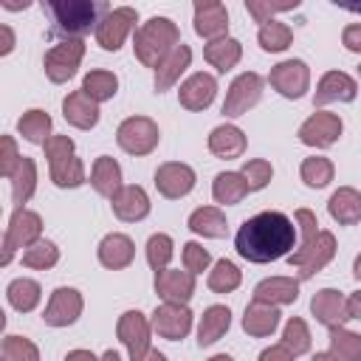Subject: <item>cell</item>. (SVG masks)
Masks as SVG:
<instances>
[{"label": "cell", "mask_w": 361, "mask_h": 361, "mask_svg": "<svg viewBox=\"0 0 361 361\" xmlns=\"http://www.w3.org/2000/svg\"><path fill=\"white\" fill-rule=\"evenodd\" d=\"M293 243H296V223L282 212H259L248 217L234 237L237 254L257 265L288 257L293 251Z\"/></svg>", "instance_id": "6da1fadb"}, {"label": "cell", "mask_w": 361, "mask_h": 361, "mask_svg": "<svg viewBox=\"0 0 361 361\" xmlns=\"http://www.w3.org/2000/svg\"><path fill=\"white\" fill-rule=\"evenodd\" d=\"M42 11L51 17L48 37H65V39H82L90 28L110 14L107 3L99 0H48L42 3Z\"/></svg>", "instance_id": "7a4b0ae2"}, {"label": "cell", "mask_w": 361, "mask_h": 361, "mask_svg": "<svg viewBox=\"0 0 361 361\" xmlns=\"http://www.w3.org/2000/svg\"><path fill=\"white\" fill-rule=\"evenodd\" d=\"M178 45H180V31L169 17H149L135 31V39H133L135 59L147 68H158L161 59Z\"/></svg>", "instance_id": "3957f363"}, {"label": "cell", "mask_w": 361, "mask_h": 361, "mask_svg": "<svg viewBox=\"0 0 361 361\" xmlns=\"http://www.w3.org/2000/svg\"><path fill=\"white\" fill-rule=\"evenodd\" d=\"M37 240H42V217L37 212L25 209V206L23 209H14V214H11L8 226H6V234H3V259L0 262L8 265L17 248L25 251Z\"/></svg>", "instance_id": "277c9868"}, {"label": "cell", "mask_w": 361, "mask_h": 361, "mask_svg": "<svg viewBox=\"0 0 361 361\" xmlns=\"http://www.w3.org/2000/svg\"><path fill=\"white\" fill-rule=\"evenodd\" d=\"M158 138H161L158 124L149 116H130L116 130L118 147L130 155H149L158 147Z\"/></svg>", "instance_id": "5b68a950"}, {"label": "cell", "mask_w": 361, "mask_h": 361, "mask_svg": "<svg viewBox=\"0 0 361 361\" xmlns=\"http://www.w3.org/2000/svg\"><path fill=\"white\" fill-rule=\"evenodd\" d=\"M333 257H336V237H333V231H319L310 245L296 248L293 254H288V262L299 271V282H302V279L316 276Z\"/></svg>", "instance_id": "8992f818"}, {"label": "cell", "mask_w": 361, "mask_h": 361, "mask_svg": "<svg viewBox=\"0 0 361 361\" xmlns=\"http://www.w3.org/2000/svg\"><path fill=\"white\" fill-rule=\"evenodd\" d=\"M82 56H85V42L82 39H62L59 45H54V48L45 51V59H42L45 76L51 82H56V85L68 82L79 71Z\"/></svg>", "instance_id": "52a82bcc"}, {"label": "cell", "mask_w": 361, "mask_h": 361, "mask_svg": "<svg viewBox=\"0 0 361 361\" xmlns=\"http://www.w3.org/2000/svg\"><path fill=\"white\" fill-rule=\"evenodd\" d=\"M149 333H152V324L147 322V316L141 310H127V313L118 316L116 336L127 347L130 361H138V358H144L152 350L149 347Z\"/></svg>", "instance_id": "ba28073f"}, {"label": "cell", "mask_w": 361, "mask_h": 361, "mask_svg": "<svg viewBox=\"0 0 361 361\" xmlns=\"http://www.w3.org/2000/svg\"><path fill=\"white\" fill-rule=\"evenodd\" d=\"M271 87L285 99H302L310 87V68L302 59H285L268 73Z\"/></svg>", "instance_id": "9c48e42d"}, {"label": "cell", "mask_w": 361, "mask_h": 361, "mask_svg": "<svg viewBox=\"0 0 361 361\" xmlns=\"http://www.w3.org/2000/svg\"><path fill=\"white\" fill-rule=\"evenodd\" d=\"M262 96V76L254 73V71H245L240 73L231 85H228V93L223 99V116L228 118H237L243 113H248Z\"/></svg>", "instance_id": "30bf717a"}, {"label": "cell", "mask_w": 361, "mask_h": 361, "mask_svg": "<svg viewBox=\"0 0 361 361\" xmlns=\"http://www.w3.org/2000/svg\"><path fill=\"white\" fill-rule=\"evenodd\" d=\"M135 23H138L135 8H130V6L110 8V14H104V20L96 25V42L104 51H118L124 45V39L130 37V31L135 28Z\"/></svg>", "instance_id": "8fae6325"}, {"label": "cell", "mask_w": 361, "mask_h": 361, "mask_svg": "<svg viewBox=\"0 0 361 361\" xmlns=\"http://www.w3.org/2000/svg\"><path fill=\"white\" fill-rule=\"evenodd\" d=\"M344 124L336 113H327V110H316L313 116H307L299 127V141L307 144V147H316V149H327L338 141Z\"/></svg>", "instance_id": "7c38bea8"}, {"label": "cell", "mask_w": 361, "mask_h": 361, "mask_svg": "<svg viewBox=\"0 0 361 361\" xmlns=\"http://www.w3.org/2000/svg\"><path fill=\"white\" fill-rule=\"evenodd\" d=\"M82 293L76 288H56L42 310V322L48 327H68L82 316Z\"/></svg>", "instance_id": "4fadbf2b"}, {"label": "cell", "mask_w": 361, "mask_h": 361, "mask_svg": "<svg viewBox=\"0 0 361 361\" xmlns=\"http://www.w3.org/2000/svg\"><path fill=\"white\" fill-rule=\"evenodd\" d=\"M149 324H152V330L161 338L178 341L183 336H189V330H192V310L186 305H169V302H164V305H158L152 310Z\"/></svg>", "instance_id": "5bb4252c"}, {"label": "cell", "mask_w": 361, "mask_h": 361, "mask_svg": "<svg viewBox=\"0 0 361 361\" xmlns=\"http://www.w3.org/2000/svg\"><path fill=\"white\" fill-rule=\"evenodd\" d=\"M195 180H197L195 169L189 164H180V161H166L155 169V189L169 200L189 195L195 189Z\"/></svg>", "instance_id": "9a60e30c"}, {"label": "cell", "mask_w": 361, "mask_h": 361, "mask_svg": "<svg viewBox=\"0 0 361 361\" xmlns=\"http://www.w3.org/2000/svg\"><path fill=\"white\" fill-rule=\"evenodd\" d=\"M310 313L316 316L319 324H324L327 330L333 327H344V322L350 319L347 310V296L336 288H322L319 293H313L310 299Z\"/></svg>", "instance_id": "2e32d148"}, {"label": "cell", "mask_w": 361, "mask_h": 361, "mask_svg": "<svg viewBox=\"0 0 361 361\" xmlns=\"http://www.w3.org/2000/svg\"><path fill=\"white\" fill-rule=\"evenodd\" d=\"M195 34L214 42L228 37V11L217 0H200L195 3Z\"/></svg>", "instance_id": "e0dca14e"}, {"label": "cell", "mask_w": 361, "mask_h": 361, "mask_svg": "<svg viewBox=\"0 0 361 361\" xmlns=\"http://www.w3.org/2000/svg\"><path fill=\"white\" fill-rule=\"evenodd\" d=\"M155 293L169 305H186L195 293V274L186 268H164L155 274Z\"/></svg>", "instance_id": "ac0fdd59"}, {"label": "cell", "mask_w": 361, "mask_h": 361, "mask_svg": "<svg viewBox=\"0 0 361 361\" xmlns=\"http://www.w3.org/2000/svg\"><path fill=\"white\" fill-rule=\"evenodd\" d=\"M358 96V85L353 76H347L344 71H327L319 85H316V96H313V104L316 107H324L330 102H353Z\"/></svg>", "instance_id": "d6986e66"}, {"label": "cell", "mask_w": 361, "mask_h": 361, "mask_svg": "<svg viewBox=\"0 0 361 361\" xmlns=\"http://www.w3.org/2000/svg\"><path fill=\"white\" fill-rule=\"evenodd\" d=\"M214 96H217V79L203 71L192 73L178 90V102L186 110H206L214 102Z\"/></svg>", "instance_id": "ffe728a7"}, {"label": "cell", "mask_w": 361, "mask_h": 361, "mask_svg": "<svg viewBox=\"0 0 361 361\" xmlns=\"http://www.w3.org/2000/svg\"><path fill=\"white\" fill-rule=\"evenodd\" d=\"M296 299H299V279L293 276H268L254 288V302L262 305L282 307V305H293Z\"/></svg>", "instance_id": "44dd1931"}, {"label": "cell", "mask_w": 361, "mask_h": 361, "mask_svg": "<svg viewBox=\"0 0 361 361\" xmlns=\"http://www.w3.org/2000/svg\"><path fill=\"white\" fill-rule=\"evenodd\" d=\"M62 116L68 124L79 130H90L99 124V102H93L85 90H73L62 99Z\"/></svg>", "instance_id": "7402d4cb"}, {"label": "cell", "mask_w": 361, "mask_h": 361, "mask_svg": "<svg viewBox=\"0 0 361 361\" xmlns=\"http://www.w3.org/2000/svg\"><path fill=\"white\" fill-rule=\"evenodd\" d=\"M110 206H113V214L124 223H138L149 214V197L138 183L121 186V192L110 200Z\"/></svg>", "instance_id": "603a6c76"}, {"label": "cell", "mask_w": 361, "mask_h": 361, "mask_svg": "<svg viewBox=\"0 0 361 361\" xmlns=\"http://www.w3.org/2000/svg\"><path fill=\"white\" fill-rule=\"evenodd\" d=\"M96 254H99V262H102L104 268H110V271H121V268H127V265L133 262V257H135V245H133V240H130L127 234L113 231V234L102 237Z\"/></svg>", "instance_id": "cb8c5ba5"}, {"label": "cell", "mask_w": 361, "mask_h": 361, "mask_svg": "<svg viewBox=\"0 0 361 361\" xmlns=\"http://www.w3.org/2000/svg\"><path fill=\"white\" fill-rule=\"evenodd\" d=\"M189 62H192V48L189 45H178V48H172L164 59H161V65L155 68V90L158 93H164V90H169L178 79H180V73L189 68Z\"/></svg>", "instance_id": "d4e9b609"}, {"label": "cell", "mask_w": 361, "mask_h": 361, "mask_svg": "<svg viewBox=\"0 0 361 361\" xmlns=\"http://www.w3.org/2000/svg\"><path fill=\"white\" fill-rule=\"evenodd\" d=\"M327 212L338 226H355L361 220V192L353 186H341L330 195Z\"/></svg>", "instance_id": "484cf974"}, {"label": "cell", "mask_w": 361, "mask_h": 361, "mask_svg": "<svg viewBox=\"0 0 361 361\" xmlns=\"http://www.w3.org/2000/svg\"><path fill=\"white\" fill-rule=\"evenodd\" d=\"M90 186H93L102 197H107V200H113V197L121 192V166L116 164V158H110V155H99V158L93 161V169H90Z\"/></svg>", "instance_id": "4316f807"}, {"label": "cell", "mask_w": 361, "mask_h": 361, "mask_svg": "<svg viewBox=\"0 0 361 361\" xmlns=\"http://www.w3.org/2000/svg\"><path fill=\"white\" fill-rule=\"evenodd\" d=\"M279 316H282L279 307L262 305V302H251L245 307V313H243V330L248 336H254V338H265V336H271L276 330Z\"/></svg>", "instance_id": "83f0119b"}, {"label": "cell", "mask_w": 361, "mask_h": 361, "mask_svg": "<svg viewBox=\"0 0 361 361\" xmlns=\"http://www.w3.org/2000/svg\"><path fill=\"white\" fill-rule=\"evenodd\" d=\"M209 149H212V155L226 158V161L240 158L245 152V135L234 124H220L209 133Z\"/></svg>", "instance_id": "f1b7e54d"}, {"label": "cell", "mask_w": 361, "mask_h": 361, "mask_svg": "<svg viewBox=\"0 0 361 361\" xmlns=\"http://www.w3.org/2000/svg\"><path fill=\"white\" fill-rule=\"evenodd\" d=\"M231 327V310L226 305H212L203 310L200 316V324H197V344L200 347H209L214 344L217 338L226 336V330Z\"/></svg>", "instance_id": "f546056e"}, {"label": "cell", "mask_w": 361, "mask_h": 361, "mask_svg": "<svg viewBox=\"0 0 361 361\" xmlns=\"http://www.w3.org/2000/svg\"><path fill=\"white\" fill-rule=\"evenodd\" d=\"M203 56H206V62H209L212 68H217L220 73H226V71H231V68L240 62L243 45H240V39H234V37H223V39L209 42V45L203 48Z\"/></svg>", "instance_id": "4dcf8cb0"}, {"label": "cell", "mask_w": 361, "mask_h": 361, "mask_svg": "<svg viewBox=\"0 0 361 361\" xmlns=\"http://www.w3.org/2000/svg\"><path fill=\"white\" fill-rule=\"evenodd\" d=\"M6 299H8V305H11L14 310L31 313V310L39 305V299H42V288H39V282H34V279H28V276H17V279H11L8 288H6Z\"/></svg>", "instance_id": "1f68e13d"}, {"label": "cell", "mask_w": 361, "mask_h": 361, "mask_svg": "<svg viewBox=\"0 0 361 361\" xmlns=\"http://www.w3.org/2000/svg\"><path fill=\"white\" fill-rule=\"evenodd\" d=\"M248 192H251V189H248V183H245V178H243L240 172H220V175L214 178V183H212V197H214L217 203H223V206L240 203Z\"/></svg>", "instance_id": "d6a6232c"}, {"label": "cell", "mask_w": 361, "mask_h": 361, "mask_svg": "<svg viewBox=\"0 0 361 361\" xmlns=\"http://www.w3.org/2000/svg\"><path fill=\"white\" fill-rule=\"evenodd\" d=\"M51 116L45 113V110H39V107H34V110H28V113H23L20 116V121H17V133L28 141V144H45L48 138H51Z\"/></svg>", "instance_id": "836d02e7"}, {"label": "cell", "mask_w": 361, "mask_h": 361, "mask_svg": "<svg viewBox=\"0 0 361 361\" xmlns=\"http://www.w3.org/2000/svg\"><path fill=\"white\" fill-rule=\"evenodd\" d=\"M189 228L200 237H223L226 234V214L217 206H200L189 214Z\"/></svg>", "instance_id": "e575fe53"}, {"label": "cell", "mask_w": 361, "mask_h": 361, "mask_svg": "<svg viewBox=\"0 0 361 361\" xmlns=\"http://www.w3.org/2000/svg\"><path fill=\"white\" fill-rule=\"evenodd\" d=\"M34 189H37V164L23 155V164L17 166V172L11 178V197H14L17 209H23V203L31 200Z\"/></svg>", "instance_id": "d590c367"}, {"label": "cell", "mask_w": 361, "mask_h": 361, "mask_svg": "<svg viewBox=\"0 0 361 361\" xmlns=\"http://www.w3.org/2000/svg\"><path fill=\"white\" fill-rule=\"evenodd\" d=\"M330 353L341 361H361V333H353L347 327L330 330Z\"/></svg>", "instance_id": "8d00e7d4"}, {"label": "cell", "mask_w": 361, "mask_h": 361, "mask_svg": "<svg viewBox=\"0 0 361 361\" xmlns=\"http://www.w3.org/2000/svg\"><path fill=\"white\" fill-rule=\"evenodd\" d=\"M257 39H259V48H262V51L279 54V51H285V48L293 42V31H290L285 23L271 20V23H265V25H259Z\"/></svg>", "instance_id": "74e56055"}, {"label": "cell", "mask_w": 361, "mask_h": 361, "mask_svg": "<svg viewBox=\"0 0 361 361\" xmlns=\"http://www.w3.org/2000/svg\"><path fill=\"white\" fill-rule=\"evenodd\" d=\"M82 90H85L93 102H107V99H113L116 90H118V79H116L113 71H90V73L85 76V82H82Z\"/></svg>", "instance_id": "f35d334b"}, {"label": "cell", "mask_w": 361, "mask_h": 361, "mask_svg": "<svg viewBox=\"0 0 361 361\" xmlns=\"http://www.w3.org/2000/svg\"><path fill=\"white\" fill-rule=\"evenodd\" d=\"M51 180L59 186V189H76L85 183V166L76 155L71 158H62L56 164H51Z\"/></svg>", "instance_id": "ab89813d"}, {"label": "cell", "mask_w": 361, "mask_h": 361, "mask_svg": "<svg viewBox=\"0 0 361 361\" xmlns=\"http://www.w3.org/2000/svg\"><path fill=\"white\" fill-rule=\"evenodd\" d=\"M333 164L330 158H322V155H313V158H305L302 166H299V175L305 180V186L310 189H324L330 180H333Z\"/></svg>", "instance_id": "60d3db41"}, {"label": "cell", "mask_w": 361, "mask_h": 361, "mask_svg": "<svg viewBox=\"0 0 361 361\" xmlns=\"http://www.w3.org/2000/svg\"><path fill=\"white\" fill-rule=\"evenodd\" d=\"M240 282H243V274L231 259H217L214 268L209 271V288L214 293H231L240 288Z\"/></svg>", "instance_id": "b9f144b4"}, {"label": "cell", "mask_w": 361, "mask_h": 361, "mask_svg": "<svg viewBox=\"0 0 361 361\" xmlns=\"http://www.w3.org/2000/svg\"><path fill=\"white\" fill-rule=\"evenodd\" d=\"M59 262V248H56V243H51V240H37L34 245H28L25 251H23V265L25 268H39V271H45V268H54Z\"/></svg>", "instance_id": "7bdbcfd3"}, {"label": "cell", "mask_w": 361, "mask_h": 361, "mask_svg": "<svg viewBox=\"0 0 361 361\" xmlns=\"http://www.w3.org/2000/svg\"><path fill=\"white\" fill-rule=\"evenodd\" d=\"M279 344H285L293 353V358L296 355H305L310 350V330H307V324L299 316H290L285 322V330H282V341Z\"/></svg>", "instance_id": "ee69618b"}, {"label": "cell", "mask_w": 361, "mask_h": 361, "mask_svg": "<svg viewBox=\"0 0 361 361\" xmlns=\"http://www.w3.org/2000/svg\"><path fill=\"white\" fill-rule=\"evenodd\" d=\"M147 262H149V268L158 274V271H164L166 265H169V259H172V254H175V243H172V237L169 234H152L149 240H147Z\"/></svg>", "instance_id": "f6af8a7d"}, {"label": "cell", "mask_w": 361, "mask_h": 361, "mask_svg": "<svg viewBox=\"0 0 361 361\" xmlns=\"http://www.w3.org/2000/svg\"><path fill=\"white\" fill-rule=\"evenodd\" d=\"M0 353H3V361H39L37 344L28 341L25 336H14V333H8V336L3 338Z\"/></svg>", "instance_id": "bcb514c9"}, {"label": "cell", "mask_w": 361, "mask_h": 361, "mask_svg": "<svg viewBox=\"0 0 361 361\" xmlns=\"http://www.w3.org/2000/svg\"><path fill=\"white\" fill-rule=\"evenodd\" d=\"M240 175L245 178V183H248L251 192H259V189H265V186L271 183V178H274V166H271L265 158H251V161L243 164Z\"/></svg>", "instance_id": "7dc6e473"}, {"label": "cell", "mask_w": 361, "mask_h": 361, "mask_svg": "<svg viewBox=\"0 0 361 361\" xmlns=\"http://www.w3.org/2000/svg\"><path fill=\"white\" fill-rule=\"evenodd\" d=\"M299 3L296 0H288V3H271V0H245V11L259 23V25H265V23H271V14H276V11H290V8H296Z\"/></svg>", "instance_id": "c3c4849f"}, {"label": "cell", "mask_w": 361, "mask_h": 361, "mask_svg": "<svg viewBox=\"0 0 361 361\" xmlns=\"http://www.w3.org/2000/svg\"><path fill=\"white\" fill-rule=\"evenodd\" d=\"M293 223H296V231H299V248L310 245V243L316 240V234L322 231V228H319V220H316V214H313L310 209H296Z\"/></svg>", "instance_id": "681fc988"}, {"label": "cell", "mask_w": 361, "mask_h": 361, "mask_svg": "<svg viewBox=\"0 0 361 361\" xmlns=\"http://www.w3.org/2000/svg\"><path fill=\"white\" fill-rule=\"evenodd\" d=\"M0 175L3 178H14V172H17V166L23 164V155L17 152V144H14V138L11 135H3L0 138Z\"/></svg>", "instance_id": "f907efd6"}, {"label": "cell", "mask_w": 361, "mask_h": 361, "mask_svg": "<svg viewBox=\"0 0 361 361\" xmlns=\"http://www.w3.org/2000/svg\"><path fill=\"white\" fill-rule=\"evenodd\" d=\"M212 265V254L200 243H186L183 245V268L189 274H203Z\"/></svg>", "instance_id": "816d5d0a"}, {"label": "cell", "mask_w": 361, "mask_h": 361, "mask_svg": "<svg viewBox=\"0 0 361 361\" xmlns=\"http://www.w3.org/2000/svg\"><path fill=\"white\" fill-rule=\"evenodd\" d=\"M42 149H45L48 164H56V161H62V158H71L76 147H73V138H68V135H51V138L42 144Z\"/></svg>", "instance_id": "f5cc1de1"}, {"label": "cell", "mask_w": 361, "mask_h": 361, "mask_svg": "<svg viewBox=\"0 0 361 361\" xmlns=\"http://www.w3.org/2000/svg\"><path fill=\"white\" fill-rule=\"evenodd\" d=\"M341 42H344V48H347V51L361 54V23L347 25V28L341 31Z\"/></svg>", "instance_id": "db71d44e"}, {"label": "cell", "mask_w": 361, "mask_h": 361, "mask_svg": "<svg viewBox=\"0 0 361 361\" xmlns=\"http://www.w3.org/2000/svg\"><path fill=\"white\" fill-rule=\"evenodd\" d=\"M257 361H293V353H290L285 344H271V347H265V350L259 353Z\"/></svg>", "instance_id": "11a10c76"}, {"label": "cell", "mask_w": 361, "mask_h": 361, "mask_svg": "<svg viewBox=\"0 0 361 361\" xmlns=\"http://www.w3.org/2000/svg\"><path fill=\"white\" fill-rule=\"evenodd\" d=\"M347 310H350V319H358L361 322V290H355V293L347 296Z\"/></svg>", "instance_id": "9f6ffc18"}, {"label": "cell", "mask_w": 361, "mask_h": 361, "mask_svg": "<svg viewBox=\"0 0 361 361\" xmlns=\"http://www.w3.org/2000/svg\"><path fill=\"white\" fill-rule=\"evenodd\" d=\"M0 34H3V48H0V54L6 56V54H11V48H14V31H11L8 25H0Z\"/></svg>", "instance_id": "6f0895ef"}, {"label": "cell", "mask_w": 361, "mask_h": 361, "mask_svg": "<svg viewBox=\"0 0 361 361\" xmlns=\"http://www.w3.org/2000/svg\"><path fill=\"white\" fill-rule=\"evenodd\" d=\"M65 361H99L90 350H71L68 355H65Z\"/></svg>", "instance_id": "680465c9"}, {"label": "cell", "mask_w": 361, "mask_h": 361, "mask_svg": "<svg viewBox=\"0 0 361 361\" xmlns=\"http://www.w3.org/2000/svg\"><path fill=\"white\" fill-rule=\"evenodd\" d=\"M138 361H166V355L164 353H158V350H149L144 358H138Z\"/></svg>", "instance_id": "91938a15"}, {"label": "cell", "mask_w": 361, "mask_h": 361, "mask_svg": "<svg viewBox=\"0 0 361 361\" xmlns=\"http://www.w3.org/2000/svg\"><path fill=\"white\" fill-rule=\"evenodd\" d=\"M310 361H341L338 355H333V353H316Z\"/></svg>", "instance_id": "94428289"}, {"label": "cell", "mask_w": 361, "mask_h": 361, "mask_svg": "<svg viewBox=\"0 0 361 361\" xmlns=\"http://www.w3.org/2000/svg\"><path fill=\"white\" fill-rule=\"evenodd\" d=\"M99 361H121V355H118L116 350H107V353H104V355H102Z\"/></svg>", "instance_id": "6125c7cd"}, {"label": "cell", "mask_w": 361, "mask_h": 361, "mask_svg": "<svg viewBox=\"0 0 361 361\" xmlns=\"http://www.w3.org/2000/svg\"><path fill=\"white\" fill-rule=\"evenodd\" d=\"M353 274L361 279V254H358V257H355V262H353Z\"/></svg>", "instance_id": "be15d7a7"}, {"label": "cell", "mask_w": 361, "mask_h": 361, "mask_svg": "<svg viewBox=\"0 0 361 361\" xmlns=\"http://www.w3.org/2000/svg\"><path fill=\"white\" fill-rule=\"evenodd\" d=\"M209 361H234V358H231V355H226V353H220V355H212Z\"/></svg>", "instance_id": "e7e4bbea"}, {"label": "cell", "mask_w": 361, "mask_h": 361, "mask_svg": "<svg viewBox=\"0 0 361 361\" xmlns=\"http://www.w3.org/2000/svg\"><path fill=\"white\" fill-rule=\"evenodd\" d=\"M358 76H361V65H358Z\"/></svg>", "instance_id": "03108f58"}]
</instances>
